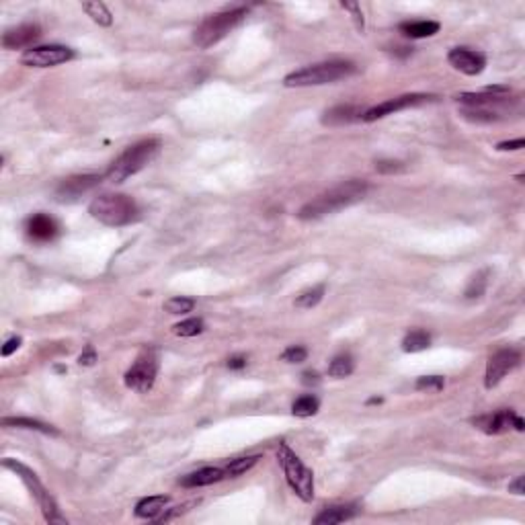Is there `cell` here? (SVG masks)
I'll return each mask as SVG.
<instances>
[{
  "instance_id": "6da1fadb",
  "label": "cell",
  "mask_w": 525,
  "mask_h": 525,
  "mask_svg": "<svg viewBox=\"0 0 525 525\" xmlns=\"http://www.w3.org/2000/svg\"><path fill=\"white\" fill-rule=\"evenodd\" d=\"M365 195H367V183L351 178V181H345V183L320 193L312 201H308L306 206L300 208L298 218L306 219V222L308 219L324 218L328 214L341 212V210H345L349 206L359 203Z\"/></svg>"
},
{
  "instance_id": "7a4b0ae2",
  "label": "cell",
  "mask_w": 525,
  "mask_h": 525,
  "mask_svg": "<svg viewBox=\"0 0 525 525\" xmlns=\"http://www.w3.org/2000/svg\"><path fill=\"white\" fill-rule=\"evenodd\" d=\"M158 150H160L158 138H148V140L135 142L133 146L126 148V152H122L113 160V165L105 173V178L111 183H124L126 178L138 175L148 162H152L154 156L158 154Z\"/></svg>"
},
{
  "instance_id": "3957f363",
  "label": "cell",
  "mask_w": 525,
  "mask_h": 525,
  "mask_svg": "<svg viewBox=\"0 0 525 525\" xmlns=\"http://www.w3.org/2000/svg\"><path fill=\"white\" fill-rule=\"evenodd\" d=\"M88 214L105 226L119 228L138 218V203L126 193H103L90 201Z\"/></svg>"
},
{
  "instance_id": "277c9868",
  "label": "cell",
  "mask_w": 525,
  "mask_h": 525,
  "mask_svg": "<svg viewBox=\"0 0 525 525\" xmlns=\"http://www.w3.org/2000/svg\"><path fill=\"white\" fill-rule=\"evenodd\" d=\"M247 15H249V10L244 6H240V8L219 10V12L206 17L193 31V44L199 49H208L212 45L219 44L230 31H234L247 19Z\"/></svg>"
},
{
  "instance_id": "5b68a950",
  "label": "cell",
  "mask_w": 525,
  "mask_h": 525,
  "mask_svg": "<svg viewBox=\"0 0 525 525\" xmlns=\"http://www.w3.org/2000/svg\"><path fill=\"white\" fill-rule=\"evenodd\" d=\"M355 74V66L351 62H320L312 64L302 70H296L283 78V85L288 88H304V87H320V85H331L341 78H347Z\"/></svg>"
},
{
  "instance_id": "8992f818",
  "label": "cell",
  "mask_w": 525,
  "mask_h": 525,
  "mask_svg": "<svg viewBox=\"0 0 525 525\" xmlns=\"http://www.w3.org/2000/svg\"><path fill=\"white\" fill-rule=\"evenodd\" d=\"M277 462H279V466L283 470L285 482L296 492V497H300L304 503H310L314 499V474H312V470L304 466V462L285 443H279Z\"/></svg>"
},
{
  "instance_id": "52a82bcc",
  "label": "cell",
  "mask_w": 525,
  "mask_h": 525,
  "mask_svg": "<svg viewBox=\"0 0 525 525\" xmlns=\"http://www.w3.org/2000/svg\"><path fill=\"white\" fill-rule=\"evenodd\" d=\"M2 466H4V468H8V470H12V472H15L21 481L27 484V488L31 490V494L35 497V501H38V503H40V507H42V513H44L45 522H49V524H66V519L60 515L58 505L53 503L51 494L45 490V486L40 482L38 474H35L33 470H29L25 464L17 462V460H12V458L2 460Z\"/></svg>"
},
{
  "instance_id": "ba28073f",
  "label": "cell",
  "mask_w": 525,
  "mask_h": 525,
  "mask_svg": "<svg viewBox=\"0 0 525 525\" xmlns=\"http://www.w3.org/2000/svg\"><path fill=\"white\" fill-rule=\"evenodd\" d=\"M156 374H158L156 353L152 349H144L133 361V365L126 372V386L140 394L150 392L154 388Z\"/></svg>"
},
{
  "instance_id": "9c48e42d",
  "label": "cell",
  "mask_w": 525,
  "mask_h": 525,
  "mask_svg": "<svg viewBox=\"0 0 525 525\" xmlns=\"http://www.w3.org/2000/svg\"><path fill=\"white\" fill-rule=\"evenodd\" d=\"M74 58V51L66 45H38L21 56V62L31 68H51Z\"/></svg>"
},
{
  "instance_id": "30bf717a",
  "label": "cell",
  "mask_w": 525,
  "mask_h": 525,
  "mask_svg": "<svg viewBox=\"0 0 525 525\" xmlns=\"http://www.w3.org/2000/svg\"><path fill=\"white\" fill-rule=\"evenodd\" d=\"M522 361L519 351L515 349H501L497 353H492L488 357L486 363V374H484V386L486 390H492L494 386H499L503 382V378L507 374H511Z\"/></svg>"
},
{
  "instance_id": "8fae6325",
  "label": "cell",
  "mask_w": 525,
  "mask_h": 525,
  "mask_svg": "<svg viewBox=\"0 0 525 525\" xmlns=\"http://www.w3.org/2000/svg\"><path fill=\"white\" fill-rule=\"evenodd\" d=\"M472 425L478 427L482 433L486 435H501V433H507L511 427L515 431H524L525 423L522 417H517L513 410L509 408H501L497 412H490V415H482V417H476L472 419Z\"/></svg>"
},
{
  "instance_id": "7c38bea8",
  "label": "cell",
  "mask_w": 525,
  "mask_h": 525,
  "mask_svg": "<svg viewBox=\"0 0 525 525\" xmlns=\"http://www.w3.org/2000/svg\"><path fill=\"white\" fill-rule=\"evenodd\" d=\"M435 99L433 94H421V92H412V94H402V97H396V99H390V101H384L367 111H363V122L372 124V122H378L386 115H392V113H398L402 109H408V107H417L421 103H427Z\"/></svg>"
},
{
  "instance_id": "4fadbf2b",
  "label": "cell",
  "mask_w": 525,
  "mask_h": 525,
  "mask_svg": "<svg viewBox=\"0 0 525 525\" xmlns=\"http://www.w3.org/2000/svg\"><path fill=\"white\" fill-rule=\"evenodd\" d=\"M103 181V176L99 175H76L64 178L58 189H56V199L62 203L68 201H76L78 197H83L85 193L92 191L99 183Z\"/></svg>"
},
{
  "instance_id": "5bb4252c",
  "label": "cell",
  "mask_w": 525,
  "mask_h": 525,
  "mask_svg": "<svg viewBox=\"0 0 525 525\" xmlns=\"http://www.w3.org/2000/svg\"><path fill=\"white\" fill-rule=\"evenodd\" d=\"M447 62L466 76H476L486 68V58L481 51L468 49V47H453L447 53Z\"/></svg>"
},
{
  "instance_id": "9a60e30c",
  "label": "cell",
  "mask_w": 525,
  "mask_h": 525,
  "mask_svg": "<svg viewBox=\"0 0 525 525\" xmlns=\"http://www.w3.org/2000/svg\"><path fill=\"white\" fill-rule=\"evenodd\" d=\"M40 38H42V27L35 25V23H25V25H19V27H12V29L4 31L2 45L6 49H23V47L31 49V45L35 44Z\"/></svg>"
},
{
  "instance_id": "2e32d148",
  "label": "cell",
  "mask_w": 525,
  "mask_h": 525,
  "mask_svg": "<svg viewBox=\"0 0 525 525\" xmlns=\"http://www.w3.org/2000/svg\"><path fill=\"white\" fill-rule=\"evenodd\" d=\"M25 232L33 242H51L60 234V226L47 214H35L27 219Z\"/></svg>"
},
{
  "instance_id": "e0dca14e",
  "label": "cell",
  "mask_w": 525,
  "mask_h": 525,
  "mask_svg": "<svg viewBox=\"0 0 525 525\" xmlns=\"http://www.w3.org/2000/svg\"><path fill=\"white\" fill-rule=\"evenodd\" d=\"M363 117V109L359 105H337L331 107L322 113V126L328 128H341V126H349L353 122Z\"/></svg>"
},
{
  "instance_id": "ac0fdd59",
  "label": "cell",
  "mask_w": 525,
  "mask_h": 525,
  "mask_svg": "<svg viewBox=\"0 0 525 525\" xmlns=\"http://www.w3.org/2000/svg\"><path fill=\"white\" fill-rule=\"evenodd\" d=\"M359 513V507L357 505H335V507H326L322 509L314 519L312 524L314 525H337L343 524V522H349L355 515Z\"/></svg>"
},
{
  "instance_id": "d6986e66",
  "label": "cell",
  "mask_w": 525,
  "mask_h": 525,
  "mask_svg": "<svg viewBox=\"0 0 525 525\" xmlns=\"http://www.w3.org/2000/svg\"><path fill=\"white\" fill-rule=\"evenodd\" d=\"M222 478H226L224 468H201L197 472H191V474L183 476L181 478V486H185V488H199V486L216 484Z\"/></svg>"
},
{
  "instance_id": "ffe728a7",
  "label": "cell",
  "mask_w": 525,
  "mask_h": 525,
  "mask_svg": "<svg viewBox=\"0 0 525 525\" xmlns=\"http://www.w3.org/2000/svg\"><path fill=\"white\" fill-rule=\"evenodd\" d=\"M400 33L404 38L410 40H425V38H433L439 33L438 21H408V23H400Z\"/></svg>"
},
{
  "instance_id": "44dd1931",
  "label": "cell",
  "mask_w": 525,
  "mask_h": 525,
  "mask_svg": "<svg viewBox=\"0 0 525 525\" xmlns=\"http://www.w3.org/2000/svg\"><path fill=\"white\" fill-rule=\"evenodd\" d=\"M167 503H169V497H165V494L146 497V499H142L135 505V517H140V519H156L165 511Z\"/></svg>"
},
{
  "instance_id": "7402d4cb",
  "label": "cell",
  "mask_w": 525,
  "mask_h": 525,
  "mask_svg": "<svg viewBox=\"0 0 525 525\" xmlns=\"http://www.w3.org/2000/svg\"><path fill=\"white\" fill-rule=\"evenodd\" d=\"M2 427H12V429H31V431H40V433H45V435H60L56 427L47 425V423H42L38 419H27V417H4L2 421Z\"/></svg>"
},
{
  "instance_id": "603a6c76",
  "label": "cell",
  "mask_w": 525,
  "mask_h": 525,
  "mask_svg": "<svg viewBox=\"0 0 525 525\" xmlns=\"http://www.w3.org/2000/svg\"><path fill=\"white\" fill-rule=\"evenodd\" d=\"M431 345V335L423 328L408 331L406 337L402 339V351L404 353H419V351L429 349Z\"/></svg>"
},
{
  "instance_id": "cb8c5ba5",
  "label": "cell",
  "mask_w": 525,
  "mask_h": 525,
  "mask_svg": "<svg viewBox=\"0 0 525 525\" xmlns=\"http://www.w3.org/2000/svg\"><path fill=\"white\" fill-rule=\"evenodd\" d=\"M83 10L92 19V23L101 25V27H111L113 25V15L107 8V4L103 2H83Z\"/></svg>"
},
{
  "instance_id": "d4e9b609",
  "label": "cell",
  "mask_w": 525,
  "mask_h": 525,
  "mask_svg": "<svg viewBox=\"0 0 525 525\" xmlns=\"http://www.w3.org/2000/svg\"><path fill=\"white\" fill-rule=\"evenodd\" d=\"M320 408V400L314 396V394H304L300 396L294 404H292V412L300 419H308V417H314Z\"/></svg>"
},
{
  "instance_id": "484cf974",
  "label": "cell",
  "mask_w": 525,
  "mask_h": 525,
  "mask_svg": "<svg viewBox=\"0 0 525 525\" xmlns=\"http://www.w3.org/2000/svg\"><path fill=\"white\" fill-rule=\"evenodd\" d=\"M353 369H355L353 357L349 353H341V355L333 357V361L328 365V376L331 378H347L353 374Z\"/></svg>"
},
{
  "instance_id": "4316f807",
  "label": "cell",
  "mask_w": 525,
  "mask_h": 525,
  "mask_svg": "<svg viewBox=\"0 0 525 525\" xmlns=\"http://www.w3.org/2000/svg\"><path fill=\"white\" fill-rule=\"evenodd\" d=\"M261 460V456H247V458H236V460H232L226 468H224V472H226V476H230V478H236V476H240V474H244V472H249L251 468H255L257 466V462Z\"/></svg>"
},
{
  "instance_id": "83f0119b",
  "label": "cell",
  "mask_w": 525,
  "mask_h": 525,
  "mask_svg": "<svg viewBox=\"0 0 525 525\" xmlns=\"http://www.w3.org/2000/svg\"><path fill=\"white\" fill-rule=\"evenodd\" d=\"M176 337H197L203 333V320L201 318H187L173 326Z\"/></svg>"
},
{
  "instance_id": "f1b7e54d",
  "label": "cell",
  "mask_w": 525,
  "mask_h": 525,
  "mask_svg": "<svg viewBox=\"0 0 525 525\" xmlns=\"http://www.w3.org/2000/svg\"><path fill=\"white\" fill-rule=\"evenodd\" d=\"M486 285H488V271L484 269V271H478V273L470 279V283H468L464 296H466L468 300L481 298L482 294H484V290H486Z\"/></svg>"
},
{
  "instance_id": "f546056e",
  "label": "cell",
  "mask_w": 525,
  "mask_h": 525,
  "mask_svg": "<svg viewBox=\"0 0 525 525\" xmlns=\"http://www.w3.org/2000/svg\"><path fill=\"white\" fill-rule=\"evenodd\" d=\"M322 296H324V285H316V288H312V290H306L304 294H300V296L296 298V302H294V304H296V308L310 310V308H314L320 304Z\"/></svg>"
},
{
  "instance_id": "4dcf8cb0",
  "label": "cell",
  "mask_w": 525,
  "mask_h": 525,
  "mask_svg": "<svg viewBox=\"0 0 525 525\" xmlns=\"http://www.w3.org/2000/svg\"><path fill=\"white\" fill-rule=\"evenodd\" d=\"M162 308L169 312V314H189L193 312L195 308V300L193 298H185V296H175L171 300H167Z\"/></svg>"
},
{
  "instance_id": "1f68e13d",
  "label": "cell",
  "mask_w": 525,
  "mask_h": 525,
  "mask_svg": "<svg viewBox=\"0 0 525 525\" xmlns=\"http://www.w3.org/2000/svg\"><path fill=\"white\" fill-rule=\"evenodd\" d=\"M415 388L421 392H441L445 388V380L441 376H423L417 380Z\"/></svg>"
},
{
  "instance_id": "d6a6232c",
  "label": "cell",
  "mask_w": 525,
  "mask_h": 525,
  "mask_svg": "<svg viewBox=\"0 0 525 525\" xmlns=\"http://www.w3.org/2000/svg\"><path fill=\"white\" fill-rule=\"evenodd\" d=\"M376 171L382 175H396L404 171V162L392 160V158H384V160H376Z\"/></svg>"
},
{
  "instance_id": "836d02e7",
  "label": "cell",
  "mask_w": 525,
  "mask_h": 525,
  "mask_svg": "<svg viewBox=\"0 0 525 525\" xmlns=\"http://www.w3.org/2000/svg\"><path fill=\"white\" fill-rule=\"evenodd\" d=\"M306 357L308 349L302 347V345H292V347H288V349L283 351V355H281V359L285 363H302V361H306Z\"/></svg>"
},
{
  "instance_id": "e575fe53",
  "label": "cell",
  "mask_w": 525,
  "mask_h": 525,
  "mask_svg": "<svg viewBox=\"0 0 525 525\" xmlns=\"http://www.w3.org/2000/svg\"><path fill=\"white\" fill-rule=\"evenodd\" d=\"M341 6L345 8V10H349L353 12V19H355V23H357V29L359 31H363V12H361V4H357V2H341Z\"/></svg>"
},
{
  "instance_id": "d590c367",
  "label": "cell",
  "mask_w": 525,
  "mask_h": 525,
  "mask_svg": "<svg viewBox=\"0 0 525 525\" xmlns=\"http://www.w3.org/2000/svg\"><path fill=\"white\" fill-rule=\"evenodd\" d=\"M522 148H525L524 138H519V140H507V142H501V144H497V150H501V152H509V150H522Z\"/></svg>"
},
{
  "instance_id": "8d00e7d4",
  "label": "cell",
  "mask_w": 525,
  "mask_h": 525,
  "mask_svg": "<svg viewBox=\"0 0 525 525\" xmlns=\"http://www.w3.org/2000/svg\"><path fill=\"white\" fill-rule=\"evenodd\" d=\"M21 343H23V339L21 337H10L4 345H2V349H0V353H2V357H8V355H12L15 351L19 349L21 347Z\"/></svg>"
},
{
  "instance_id": "74e56055",
  "label": "cell",
  "mask_w": 525,
  "mask_h": 525,
  "mask_svg": "<svg viewBox=\"0 0 525 525\" xmlns=\"http://www.w3.org/2000/svg\"><path fill=\"white\" fill-rule=\"evenodd\" d=\"M94 361H97V353L92 347H88L85 353H81V357H78V363L81 365H85V367H90V365H94Z\"/></svg>"
},
{
  "instance_id": "f35d334b",
  "label": "cell",
  "mask_w": 525,
  "mask_h": 525,
  "mask_svg": "<svg viewBox=\"0 0 525 525\" xmlns=\"http://www.w3.org/2000/svg\"><path fill=\"white\" fill-rule=\"evenodd\" d=\"M302 384H304V386H318V384H320V378H318L316 372H304V374H302Z\"/></svg>"
},
{
  "instance_id": "ab89813d",
  "label": "cell",
  "mask_w": 525,
  "mask_h": 525,
  "mask_svg": "<svg viewBox=\"0 0 525 525\" xmlns=\"http://www.w3.org/2000/svg\"><path fill=\"white\" fill-rule=\"evenodd\" d=\"M228 367L230 369H242V367H247V357H242V355L230 357L228 359Z\"/></svg>"
},
{
  "instance_id": "60d3db41",
  "label": "cell",
  "mask_w": 525,
  "mask_h": 525,
  "mask_svg": "<svg viewBox=\"0 0 525 525\" xmlns=\"http://www.w3.org/2000/svg\"><path fill=\"white\" fill-rule=\"evenodd\" d=\"M524 482H525L524 476H517L515 481L509 484V492H513V494H519V497H522V494L525 492Z\"/></svg>"
},
{
  "instance_id": "b9f144b4",
  "label": "cell",
  "mask_w": 525,
  "mask_h": 525,
  "mask_svg": "<svg viewBox=\"0 0 525 525\" xmlns=\"http://www.w3.org/2000/svg\"><path fill=\"white\" fill-rule=\"evenodd\" d=\"M394 53L400 56V58H406V56L412 53V47H398V51H394Z\"/></svg>"
},
{
  "instance_id": "7bdbcfd3",
  "label": "cell",
  "mask_w": 525,
  "mask_h": 525,
  "mask_svg": "<svg viewBox=\"0 0 525 525\" xmlns=\"http://www.w3.org/2000/svg\"><path fill=\"white\" fill-rule=\"evenodd\" d=\"M367 402H369V404H380V402H382V398H369Z\"/></svg>"
}]
</instances>
